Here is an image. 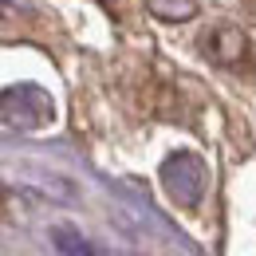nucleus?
I'll use <instances>...</instances> for the list:
<instances>
[{"mask_svg": "<svg viewBox=\"0 0 256 256\" xmlns=\"http://www.w3.org/2000/svg\"><path fill=\"white\" fill-rule=\"evenodd\" d=\"M0 114H4V126L8 130L28 134V130H44L56 118V102H52V95H48L44 87H36V83H16V87H8L4 98H0Z\"/></svg>", "mask_w": 256, "mask_h": 256, "instance_id": "obj_1", "label": "nucleus"}, {"mask_svg": "<svg viewBox=\"0 0 256 256\" xmlns=\"http://www.w3.org/2000/svg\"><path fill=\"white\" fill-rule=\"evenodd\" d=\"M205 182H209L205 178V162L197 158V154H190V150H178V154H170V158L162 162V190L182 209L201 205Z\"/></svg>", "mask_w": 256, "mask_h": 256, "instance_id": "obj_2", "label": "nucleus"}, {"mask_svg": "<svg viewBox=\"0 0 256 256\" xmlns=\"http://www.w3.org/2000/svg\"><path fill=\"white\" fill-rule=\"evenodd\" d=\"M201 52H205L213 64H221V67H236L244 56H248V40L236 32V28L221 24V28H213V32L201 36Z\"/></svg>", "mask_w": 256, "mask_h": 256, "instance_id": "obj_3", "label": "nucleus"}, {"mask_svg": "<svg viewBox=\"0 0 256 256\" xmlns=\"http://www.w3.org/2000/svg\"><path fill=\"white\" fill-rule=\"evenodd\" d=\"M146 8L158 20H190L197 12V0H146Z\"/></svg>", "mask_w": 256, "mask_h": 256, "instance_id": "obj_4", "label": "nucleus"}, {"mask_svg": "<svg viewBox=\"0 0 256 256\" xmlns=\"http://www.w3.org/2000/svg\"><path fill=\"white\" fill-rule=\"evenodd\" d=\"M52 240H56V244H60V252H67V256H91L87 240H83L79 232H71V228H56V232H52Z\"/></svg>", "mask_w": 256, "mask_h": 256, "instance_id": "obj_5", "label": "nucleus"}]
</instances>
